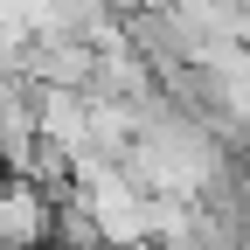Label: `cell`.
I'll list each match as a JSON object with an SVG mask.
<instances>
[{
    "mask_svg": "<svg viewBox=\"0 0 250 250\" xmlns=\"http://www.w3.org/2000/svg\"><path fill=\"white\" fill-rule=\"evenodd\" d=\"M35 160V90L14 62H0V174H28Z\"/></svg>",
    "mask_w": 250,
    "mask_h": 250,
    "instance_id": "6da1fadb",
    "label": "cell"
},
{
    "mask_svg": "<svg viewBox=\"0 0 250 250\" xmlns=\"http://www.w3.org/2000/svg\"><path fill=\"white\" fill-rule=\"evenodd\" d=\"M0 250H49V195L0 174Z\"/></svg>",
    "mask_w": 250,
    "mask_h": 250,
    "instance_id": "7a4b0ae2",
    "label": "cell"
},
{
    "mask_svg": "<svg viewBox=\"0 0 250 250\" xmlns=\"http://www.w3.org/2000/svg\"><path fill=\"white\" fill-rule=\"evenodd\" d=\"M83 98H104V104H139V98H153V70L125 49V35L104 42V49H90V83H83Z\"/></svg>",
    "mask_w": 250,
    "mask_h": 250,
    "instance_id": "3957f363",
    "label": "cell"
},
{
    "mask_svg": "<svg viewBox=\"0 0 250 250\" xmlns=\"http://www.w3.org/2000/svg\"><path fill=\"white\" fill-rule=\"evenodd\" d=\"M35 146L83 160V98L77 90H35Z\"/></svg>",
    "mask_w": 250,
    "mask_h": 250,
    "instance_id": "277c9868",
    "label": "cell"
},
{
    "mask_svg": "<svg viewBox=\"0 0 250 250\" xmlns=\"http://www.w3.org/2000/svg\"><path fill=\"white\" fill-rule=\"evenodd\" d=\"M243 49H250V21H243Z\"/></svg>",
    "mask_w": 250,
    "mask_h": 250,
    "instance_id": "5b68a950",
    "label": "cell"
}]
</instances>
